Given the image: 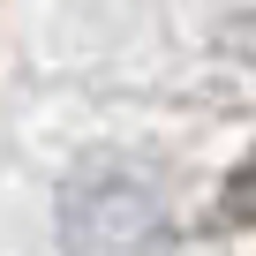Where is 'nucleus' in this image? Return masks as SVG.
<instances>
[{"instance_id":"f03ea898","label":"nucleus","mask_w":256,"mask_h":256,"mask_svg":"<svg viewBox=\"0 0 256 256\" xmlns=\"http://www.w3.org/2000/svg\"><path fill=\"white\" fill-rule=\"evenodd\" d=\"M218 226H256V151L226 174V188H218Z\"/></svg>"},{"instance_id":"7ed1b4c3","label":"nucleus","mask_w":256,"mask_h":256,"mask_svg":"<svg viewBox=\"0 0 256 256\" xmlns=\"http://www.w3.org/2000/svg\"><path fill=\"white\" fill-rule=\"evenodd\" d=\"M226 38H234V46H241V53H248V60H256V0H248V8H241V16H234V30H226Z\"/></svg>"},{"instance_id":"f257e3e1","label":"nucleus","mask_w":256,"mask_h":256,"mask_svg":"<svg viewBox=\"0 0 256 256\" xmlns=\"http://www.w3.org/2000/svg\"><path fill=\"white\" fill-rule=\"evenodd\" d=\"M158 196L128 166H98L68 188V248L76 256H151Z\"/></svg>"}]
</instances>
